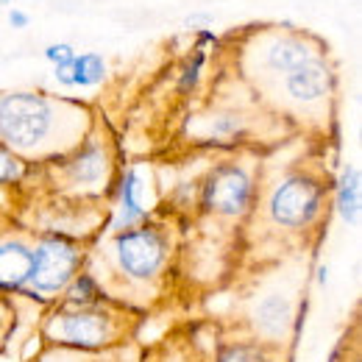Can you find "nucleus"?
<instances>
[{
    "label": "nucleus",
    "instance_id": "nucleus-23",
    "mask_svg": "<svg viewBox=\"0 0 362 362\" xmlns=\"http://www.w3.org/2000/svg\"><path fill=\"white\" fill-rule=\"evenodd\" d=\"M28 23H31V17H28L23 8H8V25H11L14 31L28 28Z\"/></svg>",
    "mask_w": 362,
    "mask_h": 362
},
{
    "label": "nucleus",
    "instance_id": "nucleus-24",
    "mask_svg": "<svg viewBox=\"0 0 362 362\" xmlns=\"http://www.w3.org/2000/svg\"><path fill=\"white\" fill-rule=\"evenodd\" d=\"M326 281H329V268H326V265H315V284L323 287Z\"/></svg>",
    "mask_w": 362,
    "mask_h": 362
},
{
    "label": "nucleus",
    "instance_id": "nucleus-25",
    "mask_svg": "<svg viewBox=\"0 0 362 362\" xmlns=\"http://www.w3.org/2000/svg\"><path fill=\"white\" fill-rule=\"evenodd\" d=\"M145 362H162V357L156 349H151V351H145Z\"/></svg>",
    "mask_w": 362,
    "mask_h": 362
},
{
    "label": "nucleus",
    "instance_id": "nucleus-4",
    "mask_svg": "<svg viewBox=\"0 0 362 362\" xmlns=\"http://www.w3.org/2000/svg\"><path fill=\"white\" fill-rule=\"evenodd\" d=\"M262 153L254 148L221 151L212 165L187 184L184 209L195 218L192 223L204 231V237L218 240V245H231L240 262L243 228L257 201Z\"/></svg>",
    "mask_w": 362,
    "mask_h": 362
},
{
    "label": "nucleus",
    "instance_id": "nucleus-6",
    "mask_svg": "<svg viewBox=\"0 0 362 362\" xmlns=\"http://www.w3.org/2000/svg\"><path fill=\"white\" fill-rule=\"evenodd\" d=\"M34 170H40L37 184L42 195L81 204H106L120 173L117 142L106 123L95 120L92 132L70 153L37 165Z\"/></svg>",
    "mask_w": 362,
    "mask_h": 362
},
{
    "label": "nucleus",
    "instance_id": "nucleus-7",
    "mask_svg": "<svg viewBox=\"0 0 362 362\" xmlns=\"http://www.w3.org/2000/svg\"><path fill=\"white\" fill-rule=\"evenodd\" d=\"M334 95H337V70L329 53L315 56L296 70L284 73L268 87L254 92L257 103L276 120H287L293 126L326 134L334 117Z\"/></svg>",
    "mask_w": 362,
    "mask_h": 362
},
{
    "label": "nucleus",
    "instance_id": "nucleus-22",
    "mask_svg": "<svg viewBox=\"0 0 362 362\" xmlns=\"http://www.w3.org/2000/svg\"><path fill=\"white\" fill-rule=\"evenodd\" d=\"M45 59L53 67H64V64H70L76 59V47L70 42H50L45 47Z\"/></svg>",
    "mask_w": 362,
    "mask_h": 362
},
{
    "label": "nucleus",
    "instance_id": "nucleus-12",
    "mask_svg": "<svg viewBox=\"0 0 362 362\" xmlns=\"http://www.w3.org/2000/svg\"><path fill=\"white\" fill-rule=\"evenodd\" d=\"M156 206V187H153V170L148 165H129L117 173L115 189H112V206L103 234H117L126 228L145 223Z\"/></svg>",
    "mask_w": 362,
    "mask_h": 362
},
{
    "label": "nucleus",
    "instance_id": "nucleus-20",
    "mask_svg": "<svg viewBox=\"0 0 362 362\" xmlns=\"http://www.w3.org/2000/svg\"><path fill=\"white\" fill-rule=\"evenodd\" d=\"M17 323H20L17 301L0 293V354H6V349H8V343L17 332Z\"/></svg>",
    "mask_w": 362,
    "mask_h": 362
},
{
    "label": "nucleus",
    "instance_id": "nucleus-11",
    "mask_svg": "<svg viewBox=\"0 0 362 362\" xmlns=\"http://www.w3.org/2000/svg\"><path fill=\"white\" fill-rule=\"evenodd\" d=\"M259 115H268L262 106L251 109L245 103H231L221 100L204 109L192 123L189 134L198 145H209L215 151H237V148H251V142L259 136L257 120Z\"/></svg>",
    "mask_w": 362,
    "mask_h": 362
},
{
    "label": "nucleus",
    "instance_id": "nucleus-26",
    "mask_svg": "<svg viewBox=\"0 0 362 362\" xmlns=\"http://www.w3.org/2000/svg\"><path fill=\"white\" fill-rule=\"evenodd\" d=\"M0 6H11V0H0Z\"/></svg>",
    "mask_w": 362,
    "mask_h": 362
},
{
    "label": "nucleus",
    "instance_id": "nucleus-19",
    "mask_svg": "<svg viewBox=\"0 0 362 362\" xmlns=\"http://www.w3.org/2000/svg\"><path fill=\"white\" fill-rule=\"evenodd\" d=\"M28 165L25 162H20L14 153H8L3 145H0V189H14V187H20L25 176H28Z\"/></svg>",
    "mask_w": 362,
    "mask_h": 362
},
{
    "label": "nucleus",
    "instance_id": "nucleus-5",
    "mask_svg": "<svg viewBox=\"0 0 362 362\" xmlns=\"http://www.w3.org/2000/svg\"><path fill=\"white\" fill-rule=\"evenodd\" d=\"M145 317L148 315L115 301H100L92 307L50 304L40 317V346L84 357L103 354L134 343Z\"/></svg>",
    "mask_w": 362,
    "mask_h": 362
},
{
    "label": "nucleus",
    "instance_id": "nucleus-13",
    "mask_svg": "<svg viewBox=\"0 0 362 362\" xmlns=\"http://www.w3.org/2000/svg\"><path fill=\"white\" fill-rule=\"evenodd\" d=\"M34 231L23 226L14 215L0 212V293L20 298L31 276Z\"/></svg>",
    "mask_w": 362,
    "mask_h": 362
},
{
    "label": "nucleus",
    "instance_id": "nucleus-2",
    "mask_svg": "<svg viewBox=\"0 0 362 362\" xmlns=\"http://www.w3.org/2000/svg\"><path fill=\"white\" fill-rule=\"evenodd\" d=\"M179 265L181 221L151 215L134 228L100 234L90 245L84 271L109 301L148 315L173 296Z\"/></svg>",
    "mask_w": 362,
    "mask_h": 362
},
{
    "label": "nucleus",
    "instance_id": "nucleus-15",
    "mask_svg": "<svg viewBox=\"0 0 362 362\" xmlns=\"http://www.w3.org/2000/svg\"><path fill=\"white\" fill-rule=\"evenodd\" d=\"M332 206L346 226H357L362 215V173L357 165H343L332 176Z\"/></svg>",
    "mask_w": 362,
    "mask_h": 362
},
{
    "label": "nucleus",
    "instance_id": "nucleus-21",
    "mask_svg": "<svg viewBox=\"0 0 362 362\" xmlns=\"http://www.w3.org/2000/svg\"><path fill=\"white\" fill-rule=\"evenodd\" d=\"M170 343V340H168ZM173 349H176V354H181V362H209L206 360V343L198 337V332H189L187 334V343L184 346H176V343H170ZM159 351V357H162V362H179V360H173L168 351H162V349H156Z\"/></svg>",
    "mask_w": 362,
    "mask_h": 362
},
{
    "label": "nucleus",
    "instance_id": "nucleus-8",
    "mask_svg": "<svg viewBox=\"0 0 362 362\" xmlns=\"http://www.w3.org/2000/svg\"><path fill=\"white\" fill-rule=\"evenodd\" d=\"M284 268L287 262L276 265L279 279L273 281L254 276L257 281H251V287L234 307V320H228V326H237L276 349H293L304 301V273L284 276Z\"/></svg>",
    "mask_w": 362,
    "mask_h": 362
},
{
    "label": "nucleus",
    "instance_id": "nucleus-3",
    "mask_svg": "<svg viewBox=\"0 0 362 362\" xmlns=\"http://www.w3.org/2000/svg\"><path fill=\"white\" fill-rule=\"evenodd\" d=\"M95 112L40 90L0 92V145L28 168L70 153L95 126Z\"/></svg>",
    "mask_w": 362,
    "mask_h": 362
},
{
    "label": "nucleus",
    "instance_id": "nucleus-9",
    "mask_svg": "<svg viewBox=\"0 0 362 362\" xmlns=\"http://www.w3.org/2000/svg\"><path fill=\"white\" fill-rule=\"evenodd\" d=\"M329 53L326 45L307 34V31H293V28H273L257 34L240 53V73L245 84L254 92L268 87L271 81L281 78L284 73L296 70L298 64Z\"/></svg>",
    "mask_w": 362,
    "mask_h": 362
},
{
    "label": "nucleus",
    "instance_id": "nucleus-10",
    "mask_svg": "<svg viewBox=\"0 0 362 362\" xmlns=\"http://www.w3.org/2000/svg\"><path fill=\"white\" fill-rule=\"evenodd\" d=\"M92 243H81L62 234H34L31 248V276L28 287L14 301L40 304L42 313L64 293V287L84 271Z\"/></svg>",
    "mask_w": 362,
    "mask_h": 362
},
{
    "label": "nucleus",
    "instance_id": "nucleus-1",
    "mask_svg": "<svg viewBox=\"0 0 362 362\" xmlns=\"http://www.w3.org/2000/svg\"><path fill=\"white\" fill-rule=\"evenodd\" d=\"M332 173L323 156H298L259 168L257 201L243 228L237 271L262 273L304 259L329 221Z\"/></svg>",
    "mask_w": 362,
    "mask_h": 362
},
{
    "label": "nucleus",
    "instance_id": "nucleus-17",
    "mask_svg": "<svg viewBox=\"0 0 362 362\" xmlns=\"http://www.w3.org/2000/svg\"><path fill=\"white\" fill-rule=\"evenodd\" d=\"M106 73H109V64H106L103 53H95V50L76 53V59L70 64V84L81 87V90H90V87L103 84Z\"/></svg>",
    "mask_w": 362,
    "mask_h": 362
},
{
    "label": "nucleus",
    "instance_id": "nucleus-14",
    "mask_svg": "<svg viewBox=\"0 0 362 362\" xmlns=\"http://www.w3.org/2000/svg\"><path fill=\"white\" fill-rule=\"evenodd\" d=\"M206 334H209L206 343L209 362H293L290 349L268 346L228 323H209Z\"/></svg>",
    "mask_w": 362,
    "mask_h": 362
},
{
    "label": "nucleus",
    "instance_id": "nucleus-16",
    "mask_svg": "<svg viewBox=\"0 0 362 362\" xmlns=\"http://www.w3.org/2000/svg\"><path fill=\"white\" fill-rule=\"evenodd\" d=\"M34 362H145V349H139L134 343L103 351V354H70V351H56V349H40V354L34 357Z\"/></svg>",
    "mask_w": 362,
    "mask_h": 362
},
{
    "label": "nucleus",
    "instance_id": "nucleus-18",
    "mask_svg": "<svg viewBox=\"0 0 362 362\" xmlns=\"http://www.w3.org/2000/svg\"><path fill=\"white\" fill-rule=\"evenodd\" d=\"M100 301H109L103 296V290L98 287V281L92 279V273L81 271L67 287L64 293L53 301V304H64V307H92V304H100Z\"/></svg>",
    "mask_w": 362,
    "mask_h": 362
}]
</instances>
